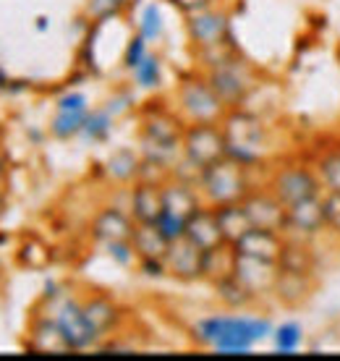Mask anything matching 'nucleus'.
Listing matches in <instances>:
<instances>
[{
  "instance_id": "f257e3e1",
  "label": "nucleus",
  "mask_w": 340,
  "mask_h": 361,
  "mask_svg": "<svg viewBox=\"0 0 340 361\" xmlns=\"http://www.w3.org/2000/svg\"><path fill=\"white\" fill-rule=\"evenodd\" d=\"M272 330L275 327L267 317L243 314H215L194 325V335L199 341L220 353H249L254 343L272 335Z\"/></svg>"
},
{
  "instance_id": "f03ea898",
  "label": "nucleus",
  "mask_w": 340,
  "mask_h": 361,
  "mask_svg": "<svg viewBox=\"0 0 340 361\" xmlns=\"http://www.w3.org/2000/svg\"><path fill=\"white\" fill-rule=\"evenodd\" d=\"M225 142H228V157L243 168H254L262 163L265 157V147H267V128L257 116H251L241 108H233L223 118Z\"/></svg>"
},
{
  "instance_id": "7ed1b4c3",
  "label": "nucleus",
  "mask_w": 340,
  "mask_h": 361,
  "mask_svg": "<svg viewBox=\"0 0 340 361\" xmlns=\"http://www.w3.org/2000/svg\"><path fill=\"white\" fill-rule=\"evenodd\" d=\"M249 168L236 163L233 157H220L217 163L207 165L205 171H199V189L205 194V202L212 207L231 204V202H243V197L251 191L249 183Z\"/></svg>"
},
{
  "instance_id": "20e7f679",
  "label": "nucleus",
  "mask_w": 340,
  "mask_h": 361,
  "mask_svg": "<svg viewBox=\"0 0 340 361\" xmlns=\"http://www.w3.org/2000/svg\"><path fill=\"white\" fill-rule=\"evenodd\" d=\"M207 82L215 90V94L225 102V108H241L249 99V94L257 90V71L246 63L241 55L233 53L228 61H223L215 68H207Z\"/></svg>"
},
{
  "instance_id": "39448f33",
  "label": "nucleus",
  "mask_w": 340,
  "mask_h": 361,
  "mask_svg": "<svg viewBox=\"0 0 340 361\" xmlns=\"http://www.w3.org/2000/svg\"><path fill=\"white\" fill-rule=\"evenodd\" d=\"M178 105L188 123H223L225 102L210 87L207 76H183L178 84Z\"/></svg>"
},
{
  "instance_id": "423d86ee",
  "label": "nucleus",
  "mask_w": 340,
  "mask_h": 361,
  "mask_svg": "<svg viewBox=\"0 0 340 361\" xmlns=\"http://www.w3.org/2000/svg\"><path fill=\"white\" fill-rule=\"evenodd\" d=\"M183 157L194 171H205L228 152L223 123H188L181 142Z\"/></svg>"
},
{
  "instance_id": "0eeeda50",
  "label": "nucleus",
  "mask_w": 340,
  "mask_h": 361,
  "mask_svg": "<svg viewBox=\"0 0 340 361\" xmlns=\"http://www.w3.org/2000/svg\"><path fill=\"white\" fill-rule=\"evenodd\" d=\"M267 186L275 191V197L286 207H291L296 202H304V199L322 197L324 189L317 168H309V165H283L272 173Z\"/></svg>"
},
{
  "instance_id": "6e6552de",
  "label": "nucleus",
  "mask_w": 340,
  "mask_h": 361,
  "mask_svg": "<svg viewBox=\"0 0 340 361\" xmlns=\"http://www.w3.org/2000/svg\"><path fill=\"white\" fill-rule=\"evenodd\" d=\"M186 35L197 50L225 45L231 42V18L225 11H217L212 6L186 13Z\"/></svg>"
},
{
  "instance_id": "1a4fd4ad",
  "label": "nucleus",
  "mask_w": 340,
  "mask_h": 361,
  "mask_svg": "<svg viewBox=\"0 0 340 361\" xmlns=\"http://www.w3.org/2000/svg\"><path fill=\"white\" fill-rule=\"evenodd\" d=\"M243 209L249 215L254 228H269V231H280L286 233L288 228V207L275 197V191L269 189H251L243 197Z\"/></svg>"
},
{
  "instance_id": "9d476101",
  "label": "nucleus",
  "mask_w": 340,
  "mask_h": 361,
  "mask_svg": "<svg viewBox=\"0 0 340 361\" xmlns=\"http://www.w3.org/2000/svg\"><path fill=\"white\" fill-rule=\"evenodd\" d=\"M55 319H58V325H61L63 335L71 343L73 351H84V348H92L97 343L99 333L92 327V322L84 314V304L76 301V298H66L61 309H58Z\"/></svg>"
},
{
  "instance_id": "9b49d317",
  "label": "nucleus",
  "mask_w": 340,
  "mask_h": 361,
  "mask_svg": "<svg viewBox=\"0 0 340 361\" xmlns=\"http://www.w3.org/2000/svg\"><path fill=\"white\" fill-rule=\"evenodd\" d=\"M186 123L165 108H147L142 116V142L165 147H181Z\"/></svg>"
},
{
  "instance_id": "f8f14e48",
  "label": "nucleus",
  "mask_w": 340,
  "mask_h": 361,
  "mask_svg": "<svg viewBox=\"0 0 340 361\" xmlns=\"http://www.w3.org/2000/svg\"><path fill=\"white\" fill-rule=\"evenodd\" d=\"M233 246H236V252L241 254V257L278 264L280 252L286 246V233L269 231V228H249Z\"/></svg>"
},
{
  "instance_id": "ddd939ff",
  "label": "nucleus",
  "mask_w": 340,
  "mask_h": 361,
  "mask_svg": "<svg viewBox=\"0 0 340 361\" xmlns=\"http://www.w3.org/2000/svg\"><path fill=\"white\" fill-rule=\"evenodd\" d=\"M202 262H205V252L194 241H188L186 235L170 241V249L165 254V267H168V272L173 278L178 280L202 278Z\"/></svg>"
},
{
  "instance_id": "4468645a",
  "label": "nucleus",
  "mask_w": 340,
  "mask_h": 361,
  "mask_svg": "<svg viewBox=\"0 0 340 361\" xmlns=\"http://www.w3.org/2000/svg\"><path fill=\"white\" fill-rule=\"evenodd\" d=\"M324 231V209L322 197H312L304 202H296L288 207V228L286 233L298 238H314Z\"/></svg>"
},
{
  "instance_id": "2eb2a0df",
  "label": "nucleus",
  "mask_w": 340,
  "mask_h": 361,
  "mask_svg": "<svg viewBox=\"0 0 340 361\" xmlns=\"http://www.w3.org/2000/svg\"><path fill=\"white\" fill-rule=\"evenodd\" d=\"M188 241H194V244L207 252V249H212V246L223 244V231H220V223H217V215H215V207L212 204H202V207L194 212V215L186 220V233H183Z\"/></svg>"
},
{
  "instance_id": "dca6fc26",
  "label": "nucleus",
  "mask_w": 340,
  "mask_h": 361,
  "mask_svg": "<svg viewBox=\"0 0 340 361\" xmlns=\"http://www.w3.org/2000/svg\"><path fill=\"white\" fill-rule=\"evenodd\" d=\"M162 204H165L162 209H168L173 215L188 220V217L202 207V199H199L197 189H194L188 180L168 178L162 183Z\"/></svg>"
},
{
  "instance_id": "f3484780",
  "label": "nucleus",
  "mask_w": 340,
  "mask_h": 361,
  "mask_svg": "<svg viewBox=\"0 0 340 361\" xmlns=\"http://www.w3.org/2000/svg\"><path fill=\"white\" fill-rule=\"evenodd\" d=\"M136 220L128 217L126 212L116 207H105L102 212H97V217L92 220V235L102 241V244H110V241H126L134 233Z\"/></svg>"
},
{
  "instance_id": "a211bd4d",
  "label": "nucleus",
  "mask_w": 340,
  "mask_h": 361,
  "mask_svg": "<svg viewBox=\"0 0 340 361\" xmlns=\"http://www.w3.org/2000/svg\"><path fill=\"white\" fill-rule=\"evenodd\" d=\"M280 267L272 262H262V259H251V257H241L236 262V278H241L257 296L262 293H272L275 280H278Z\"/></svg>"
},
{
  "instance_id": "6ab92c4d",
  "label": "nucleus",
  "mask_w": 340,
  "mask_h": 361,
  "mask_svg": "<svg viewBox=\"0 0 340 361\" xmlns=\"http://www.w3.org/2000/svg\"><path fill=\"white\" fill-rule=\"evenodd\" d=\"M162 183L139 180L131 189V217L136 223H154L162 212Z\"/></svg>"
},
{
  "instance_id": "aec40b11",
  "label": "nucleus",
  "mask_w": 340,
  "mask_h": 361,
  "mask_svg": "<svg viewBox=\"0 0 340 361\" xmlns=\"http://www.w3.org/2000/svg\"><path fill=\"white\" fill-rule=\"evenodd\" d=\"M272 293L278 296V301L283 307H301L309 301V296L314 293V275H301V272H278V280H275V288Z\"/></svg>"
},
{
  "instance_id": "412c9836",
  "label": "nucleus",
  "mask_w": 340,
  "mask_h": 361,
  "mask_svg": "<svg viewBox=\"0 0 340 361\" xmlns=\"http://www.w3.org/2000/svg\"><path fill=\"white\" fill-rule=\"evenodd\" d=\"M29 345H32L35 351H45V353L73 351L55 317H40V319H35V325L29 330Z\"/></svg>"
},
{
  "instance_id": "4be33fe9",
  "label": "nucleus",
  "mask_w": 340,
  "mask_h": 361,
  "mask_svg": "<svg viewBox=\"0 0 340 361\" xmlns=\"http://www.w3.org/2000/svg\"><path fill=\"white\" fill-rule=\"evenodd\" d=\"M278 267L286 272H301V275H314L317 270V254H314L309 238H288L286 235V246L280 252Z\"/></svg>"
},
{
  "instance_id": "5701e85b",
  "label": "nucleus",
  "mask_w": 340,
  "mask_h": 361,
  "mask_svg": "<svg viewBox=\"0 0 340 361\" xmlns=\"http://www.w3.org/2000/svg\"><path fill=\"white\" fill-rule=\"evenodd\" d=\"M236 262H238V252L236 246L223 241V244L212 246L205 252V262H202V278L210 280L212 286L220 280L236 275Z\"/></svg>"
},
{
  "instance_id": "b1692460",
  "label": "nucleus",
  "mask_w": 340,
  "mask_h": 361,
  "mask_svg": "<svg viewBox=\"0 0 340 361\" xmlns=\"http://www.w3.org/2000/svg\"><path fill=\"white\" fill-rule=\"evenodd\" d=\"M131 246H134L139 259L142 257H160V259H165L170 241L157 228V223H136L134 233H131Z\"/></svg>"
},
{
  "instance_id": "393cba45",
  "label": "nucleus",
  "mask_w": 340,
  "mask_h": 361,
  "mask_svg": "<svg viewBox=\"0 0 340 361\" xmlns=\"http://www.w3.org/2000/svg\"><path fill=\"white\" fill-rule=\"evenodd\" d=\"M215 215H217V223H220V231H223V238L228 244H236L249 228H254L241 202L220 204V207H215Z\"/></svg>"
},
{
  "instance_id": "a878e982",
  "label": "nucleus",
  "mask_w": 340,
  "mask_h": 361,
  "mask_svg": "<svg viewBox=\"0 0 340 361\" xmlns=\"http://www.w3.org/2000/svg\"><path fill=\"white\" fill-rule=\"evenodd\" d=\"M84 314H87V319H90L92 327H95L99 335H105L118 325L121 309H118L108 296H99L97 293V296H90L84 301Z\"/></svg>"
},
{
  "instance_id": "bb28decb",
  "label": "nucleus",
  "mask_w": 340,
  "mask_h": 361,
  "mask_svg": "<svg viewBox=\"0 0 340 361\" xmlns=\"http://www.w3.org/2000/svg\"><path fill=\"white\" fill-rule=\"evenodd\" d=\"M215 290H217V298H220L228 309H246L260 298L241 278H236V275L215 283Z\"/></svg>"
},
{
  "instance_id": "cd10ccee",
  "label": "nucleus",
  "mask_w": 340,
  "mask_h": 361,
  "mask_svg": "<svg viewBox=\"0 0 340 361\" xmlns=\"http://www.w3.org/2000/svg\"><path fill=\"white\" fill-rule=\"evenodd\" d=\"M139 168H142V157L134 149H118V152L110 154L108 160V173L121 183L139 178Z\"/></svg>"
},
{
  "instance_id": "c85d7f7f",
  "label": "nucleus",
  "mask_w": 340,
  "mask_h": 361,
  "mask_svg": "<svg viewBox=\"0 0 340 361\" xmlns=\"http://www.w3.org/2000/svg\"><path fill=\"white\" fill-rule=\"evenodd\" d=\"M87 116H90V110H58V116L50 123V131L58 139H71V136L81 134Z\"/></svg>"
},
{
  "instance_id": "c756f323",
  "label": "nucleus",
  "mask_w": 340,
  "mask_h": 361,
  "mask_svg": "<svg viewBox=\"0 0 340 361\" xmlns=\"http://www.w3.org/2000/svg\"><path fill=\"white\" fill-rule=\"evenodd\" d=\"M113 118L116 116H113L108 108L92 110L90 116H87L84 128H81L84 139H90V142H105V139L110 136V131H113Z\"/></svg>"
},
{
  "instance_id": "7c9ffc66",
  "label": "nucleus",
  "mask_w": 340,
  "mask_h": 361,
  "mask_svg": "<svg viewBox=\"0 0 340 361\" xmlns=\"http://www.w3.org/2000/svg\"><path fill=\"white\" fill-rule=\"evenodd\" d=\"M134 82H136V87H142V90H154V87H160V82H162L160 55H152V53L144 55V61L134 68Z\"/></svg>"
},
{
  "instance_id": "2f4dec72",
  "label": "nucleus",
  "mask_w": 340,
  "mask_h": 361,
  "mask_svg": "<svg viewBox=\"0 0 340 361\" xmlns=\"http://www.w3.org/2000/svg\"><path fill=\"white\" fill-rule=\"evenodd\" d=\"M317 173L327 191H340V149H330L317 160Z\"/></svg>"
},
{
  "instance_id": "473e14b6",
  "label": "nucleus",
  "mask_w": 340,
  "mask_h": 361,
  "mask_svg": "<svg viewBox=\"0 0 340 361\" xmlns=\"http://www.w3.org/2000/svg\"><path fill=\"white\" fill-rule=\"evenodd\" d=\"M301 338H304V333H301L298 322H283L272 330V341H275V348L280 353H293L301 345Z\"/></svg>"
},
{
  "instance_id": "72a5a7b5",
  "label": "nucleus",
  "mask_w": 340,
  "mask_h": 361,
  "mask_svg": "<svg viewBox=\"0 0 340 361\" xmlns=\"http://www.w3.org/2000/svg\"><path fill=\"white\" fill-rule=\"evenodd\" d=\"M123 8H126V0H87V16L95 24H102V21L123 13Z\"/></svg>"
},
{
  "instance_id": "f704fd0d",
  "label": "nucleus",
  "mask_w": 340,
  "mask_h": 361,
  "mask_svg": "<svg viewBox=\"0 0 340 361\" xmlns=\"http://www.w3.org/2000/svg\"><path fill=\"white\" fill-rule=\"evenodd\" d=\"M324 209V231L340 238V191H327L322 197Z\"/></svg>"
},
{
  "instance_id": "c9c22d12",
  "label": "nucleus",
  "mask_w": 340,
  "mask_h": 361,
  "mask_svg": "<svg viewBox=\"0 0 340 361\" xmlns=\"http://www.w3.org/2000/svg\"><path fill=\"white\" fill-rule=\"evenodd\" d=\"M18 259L21 264H29V267H45L50 262V249L45 244H40V241H27V244L21 246V254H18Z\"/></svg>"
},
{
  "instance_id": "e433bc0d",
  "label": "nucleus",
  "mask_w": 340,
  "mask_h": 361,
  "mask_svg": "<svg viewBox=\"0 0 340 361\" xmlns=\"http://www.w3.org/2000/svg\"><path fill=\"white\" fill-rule=\"evenodd\" d=\"M139 32H142L147 39H157L162 35V16H160V8L150 3L142 13V21H139Z\"/></svg>"
},
{
  "instance_id": "4c0bfd02",
  "label": "nucleus",
  "mask_w": 340,
  "mask_h": 361,
  "mask_svg": "<svg viewBox=\"0 0 340 361\" xmlns=\"http://www.w3.org/2000/svg\"><path fill=\"white\" fill-rule=\"evenodd\" d=\"M147 42H150V39H147L142 32L128 39V45H126V53H123V66L128 68V71H134L136 66L144 61V55H147Z\"/></svg>"
},
{
  "instance_id": "58836bf2",
  "label": "nucleus",
  "mask_w": 340,
  "mask_h": 361,
  "mask_svg": "<svg viewBox=\"0 0 340 361\" xmlns=\"http://www.w3.org/2000/svg\"><path fill=\"white\" fill-rule=\"evenodd\" d=\"M154 223H157V228L165 233L168 241H176V238H181V235L186 233V220L178 215H173V212H168V209H162L160 217H157Z\"/></svg>"
},
{
  "instance_id": "ea45409f",
  "label": "nucleus",
  "mask_w": 340,
  "mask_h": 361,
  "mask_svg": "<svg viewBox=\"0 0 340 361\" xmlns=\"http://www.w3.org/2000/svg\"><path fill=\"white\" fill-rule=\"evenodd\" d=\"M108 246V254L113 257V262H118L121 267H128V264L134 262V246H131V238H126V241H110Z\"/></svg>"
},
{
  "instance_id": "a19ab883",
  "label": "nucleus",
  "mask_w": 340,
  "mask_h": 361,
  "mask_svg": "<svg viewBox=\"0 0 340 361\" xmlns=\"http://www.w3.org/2000/svg\"><path fill=\"white\" fill-rule=\"evenodd\" d=\"M55 108L58 110H87V97H84L81 92H68V94L58 97Z\"/></svg>"
},
{
  "instance_id": "79ce46f5",
  "label": "nucleus",
  "mask_w": 340,
  "mask_h": 361,
  "mask_svg": "<svg viewBox=\"0 0 340 361\" xmlns=\"http://www.w3.org/2000/svg\"><path fill=\"white\" fill-rule=\"evenodd\" d=\"M139 267H142V272L150 275V278H162V275L168 272L165 259H160V257H142V259H139Z\"/></svg>"
},
{
  "instance_id": "37998d69",
  "label": "nucleus",
  "mask_w": 340,
  "mask_h": 361,
  "mask_svg": "<svg viewBox=\"0 0 340 361\" xmlns=\"http://www.w3.org/2000/svg\"><path fill=\"white\" fill-rule=\"evenodd\" d=\"M173 6L183 13H194V11H202V8H210V6H215V0H170Z\"/></svg>"
},
{
  "instance_id": "c03bdc74",
  "label": "nucleus",
  "mask_w": 340,
  "mask_h": 361,
  "mask_svg": "<svg viewBox=\"0 0 340 361\" xmlns=\"http://www.w3.org/2000/svg\"><path fill=\"white\" fill-rule=\"evenodd\" d=\"M131 105V94H123V97H113L110 99V105H108V110L113 113V116H118L123 108H128Z\"/></svg>"
},
{
  "instance_id": "a18cd8bd",
  "label": "nucleus",
  "mask_w": 340,
  "mask_h": 361,
  "mask_svg": "<svg viewBox=\"0 0 340 361\" xmlns=\"http://www.w3.org/2000/svg\"><path fill=\"white\" fill-rule=\"evenodd\" d=\"M37 29H40V32H45V29H47V18L45 16H40V21H37Z\"/></svg>"
},
{
  "instance_id": "49530a36",
  "label": "nucleus",
  "mask_w": 340,
  "mask_h": 361,
  "mask_svg": "<svg viewBox=\"0 0 340 361\" xmlns=\"http://www.w3.org/2000/svg\"><path fill=\"white\" fill-rule=\"evenodd\" d=\"M3 209H6V199H3V194H0V215H3Z\"/></svg>"
},
{
  "instance_id": "de8ad7c7",
  "label": "nucleus",
  "mask_w": 340,
  "mask_h": 361,
  "mask_svg": "<svg viewBox=\"0 0 340 361\" xmlns=\"http://www.w3.org/2000/svg\"><path fill=\"white\" fill-rule=\"evenodd\" d=\"M335 55H338V61H340V42H338V50H335Z\"/></svg>"
},
{
  "instance_id": "09e8293b",
  "label": "nucleus",
  "mask_w": 340,
  "mask_h": 361,
  "mask_svg": "<svg viewBox=\"0 0 340 361\" xmlns=\"http://www.w3.org/2000/svg\"><path fill=\"white\" fill-rule=\"evenodd\" d=\"M0 176H3V160H0Z\"/></svg>"
}]
</instances>
